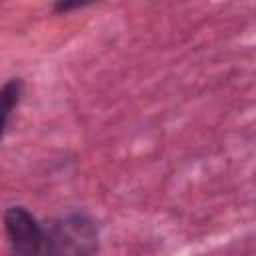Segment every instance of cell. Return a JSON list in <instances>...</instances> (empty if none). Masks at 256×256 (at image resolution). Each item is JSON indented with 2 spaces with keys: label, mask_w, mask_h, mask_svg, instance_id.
I'll return each instance as SVG.
<instances>
[{
  "label": "cell",
  "mask_w": 256,
  "mask_h": 256,
  "mask_svg": "<svg viewBox=\"0 0 256 256\" xmlns=\"http://www.w3.org/2000/svg\"><path fill=\"white\" fill-rule=\"evenodd\" d=\"M44 244L52 256H92L98 246V236L88 218L68 216L44 234Z\"/></svg>",
  "instance_id": "cell-1"
},
{
  "label": "cell",
  "mask_w": 256,
  "mask_h": 256,
  "mask_svg": "<svg viewBox=\"0 0 256 256\" xmlns=\"http://www.w3.org/2000/svg\"><path fill=\"white\" fill-rule=\"evenodd\" d=\"M6 234L14 256H38L44 248V232L36 218L22 206H12L4 214Z\"/></svg>",
  "instance_id": "cell-2"
},
{
  "label": "cell",
  "mask_w": 256,
  "mask_h": 256,
  "mask_svg": "<svg viewBox=\"0 0 256 256\" xmlns=\"http://www.w3.org/2000/svg\"><path fill=\"white\" fill-rule=\"evenodd\" d=\"M20 94H22V82L20 80H10L0 90V138L6 130V124L10 120L14 106L20 100Z\"/></svg>",
  "instance_id": "cell-3"
}]
</instances>
